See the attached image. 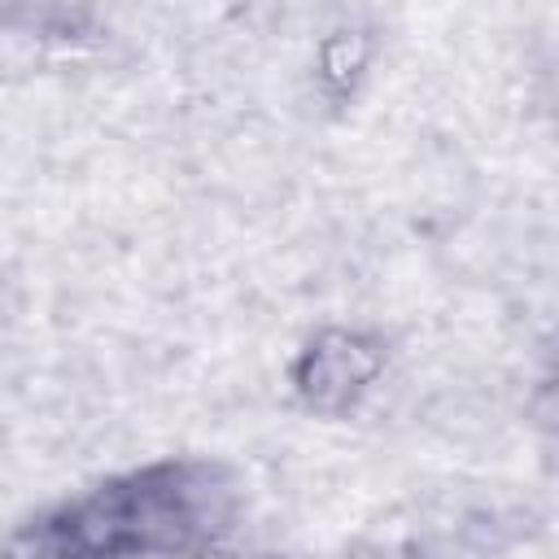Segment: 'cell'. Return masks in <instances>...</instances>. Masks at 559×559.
Here are the masks:
<instances>
[{"label": "cell", "mask_w": 559, "mask_h": 559, "mask_svg": "<svg viewBox=\"0 0 559 559\" xmlns=\"http://www.w3.org/2000/svg\"><path fill=\"white\" fill-rule=\"evenodd\" d=\"M380 367H384V345L376 336L328 328L301 349L293 367V389L310 411L336 415V411H349L371 389Z\"/></svg>", "instance_id": "7a4b0ae2"}, {"label": "cell", "mask_w": 559, "mask_h": 559, "mask_svg": "<svg viewBox=\"0 0 559 559\" xmlns=\"http://www.w3.org/2000/svg\"><path fill=\"white\" fill-rule=\"evenodd\" d=\"M236 511L231 476L205 459H162L66 498L13 533L22 559L201 555Z\"/></svg>", "instance_id": "6da1fadb"}, {"label": "cell", "mask_w": 559, "mask_h": 559, "mask_svg": "<svg viewBox=\"0 0 559 559\" xmlns=\"http://www.w3.org/2000/svg\"><path fill=\"white\" fill-rule=\"evenodd\" d=\"M362 66H367V44H362V35H349V31H336L328 44H323V61H319V74L328 79V83H336L341 92L362 74Z\"/></svg>", "instance_id": "3957f363"}]
</instances>
